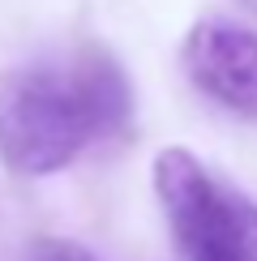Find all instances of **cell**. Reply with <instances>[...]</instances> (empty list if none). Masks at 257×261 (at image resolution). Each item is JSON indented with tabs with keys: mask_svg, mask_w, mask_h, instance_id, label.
Returning a JSON list of instances; mask_svg holds the SVG:
<instances>
[{
	"mask_svg": "<svg viewBox=\"0 0 257 261\" xmlns=\"http://www.w3.org/2000/svg\"><path fill=\"white\" fill-rule=\"evenodd\" d=\"M128 112V77L103 47H86L69 69H26L0 82V163L17 176H52L94 137L120 133Z\"/></svg>",
	"mask_w": 257,
	"mask_h": 261,
	"instance_id": "6da1fadb",
	"label": "cell"
},
{
	"mask_svg": "<svg viewBox=\"0 0 257 261\" xmlns=\"http://www.w3.org/2000/svg\"><path fill=\"white\" fill-rule=\"evenodd\" d=\"M155 193L189 261H257V205L219 184L193 150H159Z\"/></svg>",
	"mask_w": 257,
	"mask_h": 261,
	"instance_id": "7a4b0ae2",
	"label": "cell"
},
{
	"mask_svg": "<svg viewBox=\"0 0 257 261\" xmlns=\"http://www.w3.org/2000/svg\"><path fill=\"white\" fill-rule=\"evenodd\" d=\"M189 82L236 116L257 120V30L223 17H206L180 47Z\"/></svg>",
	"mask_w": 257,
	"mask_h": 261,
	"instance_id": "3957f363",
	"label": "cell"
},
{
	"mask_svg": "<svg viewBox=\"0 0 257 261\" xmlns=\"http://www.w3.org/2000/svg\"><path fill=\"white\" fill-rule=\"evenodd\" d=\"M35 261H99L90 253V248H82L78 240H56V236H47V240L35 244Z\"/></svg>",
	"mask_w": 257,
	"mask_h": 261,
	"instance_id": "277c9868",
	"label": "cell"
},
{
	"mask_svg": "<svg viewBox=\"0 0 257 261\" xmlns=\"http://www.w3.org/2000/svg\"><path fill=\"white\" fill-rule=\"evenodd\" d=\"M253 5H257V0H253Z\"/></svg>",
	"mask_w": 257,
	"mask_h": 261,
	"instance_id": "5b68a950",
	"label": "cell"
}]
</instances>
